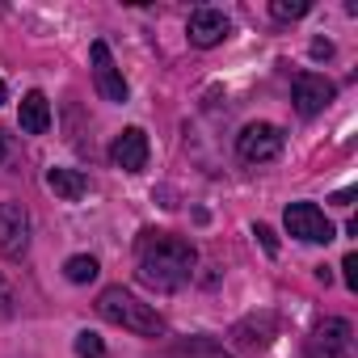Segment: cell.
Wrapping results in <instances>:
<instances>
[{
  "instance_id": "cell-11",
  "label": "cell",
  "mask_w": 358,
  "mask_h": 358,
  "mask_svg": "<svg viewBox=\"0 0 358 358\" xmlns=\"http://www.w3.org/2000/svg\"><path fill=\"white\" fill-rule=\"evenodd\" d=\"M17 122H22L26 135H43V131L51 127V101H47L38 89L26 93V97H22V110H17Z\"/></svg>"
},
{
  "instance_id": "cell-12",
  "label": "cell",
  "mask_w": 358,
  "mask_h": 358,
  "mask_svg": "<svg viewBox=\"0 0 358 358\" xmlns=\"http://www.w3.org/2000/svg\"><path fill=\"white\" fill-rule=\"evenodd\" d=\"M47 186H51L64 203H76V199L89 194V177H85L80 169H51V173H47Z\"/></svg>"
},
{
  "instance_id": "cell-13",
  "label": "cell",
  "mask_w": 358,
  "mask_h": 358,
  "mask_svg": "<svg viewBox=\"0 0 358 358\" xmlns=\"http://www.w3.org/2000/svg\"><path fill=\"white\" fill-rule=\"evenodd\" d=\"M173 358H228V354L211 337H190V341H182V345L173 350Z\"/></svg>"
},
{
  "instance_id": "cell-7",
  "label": "cell",
  "mask_w": 358,
  "mask_h": 358,
  "mask_svg": "<svg viewBox=\"0 0 358 358\" xmlns=\"http://www.w3.org/2000/svg\"><path fill=\"white\" fill-rule=\"evenodd\" d=\"M89 59H93V85H97V93H101L106 101L122 106L131 89H127V80H122V72H118V64H114V55H110V47H106L101 38L89 47Z\"/></svg>"
},
{
  "instance_id": "cell-15",
  "label": "cell",
  "mask_w": 358,
  "mask_h": 358,
  "mask_svg": "<svg viewBox=\"0 0 358 358\" xmlns=\"http://www.w3.org/2000/svg\"><path fill=\"white\" fill-rule=\"evenodd\" d=\"M0 169L5 173H22V148L13 143V135L0 127Z\"/></svg>"
},
{
  "instance_id": "cell-19",
  "label": "cell",
  "mask_w": 358,
  "mask_h": 358,
  "mask_svg": "<svg viewBox=\"0 0 358 358\" xmlns=\"http://www.w3.org/2000/svg\"><path fill=\"white\" fill-rule=\"evenodd\" d=\"M253 236H257V241H262V249H266V253H270V257H274V253H278V241H274V232H270V228H266V224H257V228H253Z\"/></svg>"
},
{
  "instance_id": "cell-3",
  "label": "cell",
  "mask_w": 358,
  "mask_h": 358,
  "mask_svg": "<svg viewBox=\"0 0 358 358\" xmlns=\"http://www.w3.org/2000/svg\"><path fill=\"white\" fill-rule=\"evenodd\" d=\"M282 143H287L282 127H274V122H249L236 135V156L245 164H266V160H274L282 152Z\"/></svg>"
},
{
  "instance_id": "cell-20",
  "label": "cell",
  "mask_w": 358,
  "mask_h": 358,
  "mask_svg": "<svg viewBox=\"0 0 358 358\" xmlns=\"http://www.w3.org/2000/svg\"><path fill=\"white\" fill-rule=\"evenodd\" d=\"M0 316H13V291L5 278H0Z\"/></svg>"
},
{
  "instance_id": "cell-21",
  "label": "cell",
  "mask_w": 358,
  "mask_h": 358,
  "mask_svg": "<svg viewBox=\"0 0 358 358\" xmlns=\"http://www.w3.org/2000/svg\"><path fill=\"white\" fill-rule=\"evenodd\" d=\"M312 55H316V59H329V55H333V43L316 38V43H312Z\"/></svg>"
},
{
  "instance_id": "cell-9",
  "label": "cell",
  "mask_w": 358,
  "mask_h": 358,
  "mask_svg": "<svg viewBox=\"0 0 358 358\" xmlns=\"http://www.w3.org/2000/svg\"><path fill=\"white\" fill-rule=\"evenodd\" d=\"M333 80H324V76H316V72H299L295 80H291V97H295V110L303 114V118H316L329 101H333Z\"/></svg>"
},
{
  "instance_id": "cell-1",
  "label": "cell",
  "mask_w": 358,
  "mask_h": 358,
  "mask_svg": "<svg viewBox=\"0 0 358 358\" xmlns=\"http://www.w3.org/2000/svg\"><path fill=\"white\" fill-rule=\"evenodd\" d=\"M194 266H199V253L186 236L177 232H143L139 236V249H135V274L143 287L152 291H182L190 278H194Z\"/></svg>"
},
{
  "instance_id": "cell-4",
  "label": "cell",
  "mask_w": 358,
  "mask_h": 358,
  "mask_svg": "<svg viewBox=\"0 0 358 358\" xmlns=\"http://www.w3.org/2000/svg\"><path fill=\"white\" fill-rule=\"evenodd\" d=\"M282 224H287V232H291L295 241H303V245H329V241H333V224H329V215H324L316 203H291V207L282 211Z\"/></svg>"
},
{
  "instance_id": "cell-18",
  "label": "cell",
  "mask_w": 358,
  "mask_h": 358,
  "mask_svg": "<svg viewBox=\"0 0 358 358\" xmlns=\"http://www.w3.org/2000/svg\"><path fill=\"white\" fill-rule=\"evenodd\" d=\"M341 270H345V287H350V291H358V253H345Z\"/></svg>"
},
{
  "instance_id": "cell-10",
  "label": "cell",
  "mask_w": 358,
  "mask_h": 358,
  "mask_svg": "<svg viewBox=\"0 0 358 358\" xmlns=\"http://www.w3.org/2000/svg\"><path fill=\"white\" fill-rule=\"evenodd\" d=\"M148 135H143V127H127L122 135H114V143H110V160L122 169V173H143L148 169Z\"/></svg>"
},
{
  "instance_id": "cell-17",
  "label": "cell",
  "mask_w": 358,
  "mask_h": 358,
  "mask_svg": "<svg viewBox=\"0 0 358 358\" xmlns=\"http://www.w3.org/2000/svg\"><path fill=\"white\" fill-rule=\"evenodd\" d=\"M76 354L80 358H106V341L85 329V333H76Z\"/></svg>"
},
{
  "instance_id": "cell-6",
  "label": "cell",
  "mask_w": 358,
  "mask_h": 358,
  "mask_svg": "<svg viewBox=\"0 0 358 358\" xmlns=\"http://www.w3.org/2000/svg\"><path fill=\"white\" fill-rule=\"evenodd\" d=\"M350 337H354L350 320L329 316V320H320V324L312 329L303 354H308V358H350Z\"/></svg>"
},
{
  "instance_id": "cell-16",
  "label": "cell",
  "mask_w": 358,
  "mask_h": 358,
  "mask_svg": "<svg viewBox=\"0 0 358 358\" xmlns=\"http://www.w3.org/2000/svg\"><path fill=\"white\" fill-rule=\"evenodd\" d=\"M308 9H312L308 0H274V5H270V17H274V22H299Z\"/></svg>"
},
{
  "instance_id": "cell-14",
  "label": "cell",
  "mask_w": 358,
  "mask_h": 358,
  "mask_svg": "<svg viewBox=\"0 0 358 358\" xmlns=\"http://www.w3.org/2000/svg\"><path fill=\"white\" fill-rule=\"evenodd\" d=\"M97 257H89V253H76V257H68L64 262V274H68V282H93L97 278Z\"/></svg>"
},
{
  "instance_id": "cell-22",
  "label": "cell",
  "mask_w": 358,
  "mask_h": 358,
  "mask_svg": "<svg viewBox=\"0 0 358 358\" xmlns=\"http://www.w3.org/2000/svg\"><path fill=\"white\" fill-rule=\"evenodd\" d=\"M5 97H9V89H5V80H0V106H5Z\"/></svg>"
},
{
  "instance_id": "cell-5",
  "label": "cell",
  "mask_w": 358,
  "mask_h": 358,
  "mask_svg": "<svg viewBox=\"0 0 358 358\" xmlns=\"http://www.w3.org/2000/svg\"><path fill=\"white\" fill-rule=\"evenodd\" d=\"M30 253V211L22 203H0V257L22 262Z\"/></svg>"
},
{
  "instance_id": "cell-2",
  "label": "cell",
  "mask_w": 358,
  "mask_h": 358,
  "mask_svg": "<svg viewBox=\"0 0 358 358\" xmlns=\"http://www.w3.org/2000/svg\"><path fill=\"white\" fill-rule=\"evenodd\" d=\"M97 316L110 320V324H118V329H131V333H139V337H160V333H164L160 312H156L152 303L135 299V295L122 291V287H106V291L97 295Z\"/></svg>"
},
{
  "instance_id": "cell-8",
  "label": "cell",
  "mask_w": 358,
  "mask_h": 358,
  "mask_svg": "<svg viewBox=\"0 0 358 358\" xmlns=\"http://www.w3.org/2000/svg\"><path fill=\"white\" fill-rule=\"evenodd\" d=\"M228 34H232V22H228L224 9H194L190 22H186V38H190V47H199V51L220 47Z\"/></svg>"
}]
</instances>
